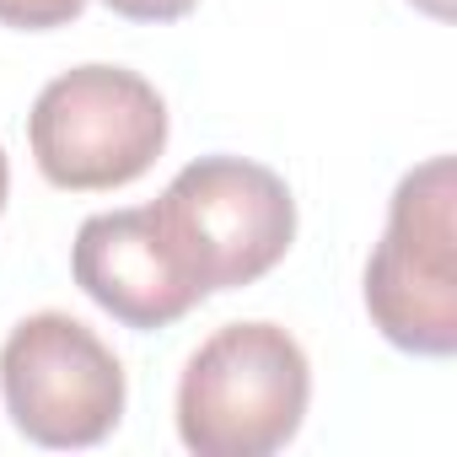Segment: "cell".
<instances>
[{
	"mask_svg": "<svg viewBox=\"0 0 457 457\" xmlns=\"http://www.w3.org/2000/svg\"><path fill=\"white\" fill-rule=\"evenodd\" d=\"M0 393L38 446H97L124 420L119 355L71 312H33L0 350Z\"/></svg>",
	"mask_w": 457,
	"mask_h": 457,
	"instance_id": "5",
	"label": "cell"
},
{
	"mask_svg": "<svg viewBox=\"0 0 457 457\" xmlns=\"http://www.w3.org/2000/svg\"><path fill=\"white\" fill-rule=\"evenodd\" d=\"M414 6H420V12H430L436 22H446V17H452V0H414Z\"/></svg>",
	"mask_w": 457,
	"mask_h": 457,
	"instance_id": "9",
	"label": "cell"
},
{
	"mask_svg": "<svg viewBox=\"0 0 457 457\" xmlns=\"http://www.w3.org/2000/svg\"><path fill=\"white\" fill-rule=\"evenodd\" d=\"M0 210H6V151H0Z\"/></svg>",
	"mask_w": 457,
	"mask_h": 457,
	"instance_id": "10",
	"label": "cell"
},
{
	"mask_svg": "<svg viewBox=\"0 0 457 457\" xmlns=\"http://www.w3.org/2000/svg\"><path fill=\"white\" fill-rule=\"evenodd\" d=\"M103 6L129 17V22H178V17H188L199 6V0H103Z\"/></svg>",
	"mask_w": 457,
	"mask_h": 457,
	"instance_id": "8",
	"label": "cell"
},
{
	"mask_svg": "<svg viewBox=\"0 0 457 457\" xmlns=\"http://www.w3.org/2000/svg\"><path fill=\"white\" fill-rule=\"evenodd\" d=\"M312 398V366L280 323H226L183 366L178 436L199 457L280 452Z\"/></svg>",
	"mask_w": 457,
	"mask_h": 457,
	"instance_id": "1",
	"label": "cell"
},
{
	"mask_svg": "<svg viewBox=\"0 0 457 457\" xmlns=\"http://www.w3.org/2000/svg\"><path fill=\"white\" fill-rule=\"evenodd\" d=\"M33 162L54 188L97 194L135 183L167 145V103L119 65H81L54 76L28 119Z\"/></svg>",
	"mask_w": 457,
	"mask_h": 457,
	"instance_id": "4",
	"label": "cell"
},
{
	"mask_svg": "<svg viewBox=\"0 0 457 457\" xmlns=\"http://www.w3.org/2000/svg\"><path fill=\"white\" fill-rule=\"evenodd\" d=\"M81 12H87V0H0V22H6V28H28V33L65 28Z\"/></svg>",
	"mask_w": 457,
	"mask_h": 457,
	"instance_id": "7",
	"label": "cell"
},
{
	"mask_svg": "<svg viewBox=\"0 0 457 457\" xmlns=\"http://www.w3.org/2000/svg\"><path fill=\"white\" fill-rule=\"evenodd\" d=\"M151 210L204 296L264 280L296 237V199L286 178L243 156L188 162Z\"/></svg>",
	"mask_w": 457,
	"mask_h": 457,
	"instance_id": "2",
	"label": "cell"
},
{
	"mask_svg": "<svg viewBox=\"0 0 457 457\" xmlns=\"http://www.w3.org/2000/svg\"><path fill=\"white\" fill-rule=\"evenodd\" d=\"M366 312L409 355L457 350V167L430 156L387 210V232L366 264Z\"/></svg>",
	"mask_w": 457,
	"mask_h": 457,
	"instance_id": "3",
	"label": "cell"
},
{
	"mask_svg": "<svg viewBox=\"0 0 457 457\" xmlns=\"http://www.w3.org/2000/svg\"><path fill=\"white\" fill-rule=\"evenodd\" d=\"M71 270H76V286L124 328H167L204 302V291L172 253L151 204L81 220Z\"/></svg>",
	"mask_w": 457,
	"mask_h": 457,
	"instance_id": "6",
	"label": "cell"
}]
</instances>
